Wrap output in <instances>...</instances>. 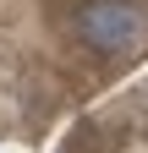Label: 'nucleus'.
I'll return each instance as SVG.
<instances>
[{
    "label": "nucleus",
    "mask_w": 148,
    "mask_h": 153,
    "mask_svg": "<svg viewBox=\"0 0 148 153\" xmlns=\"http://www.w3.org/2000/svg\"><path fill=\"white\" fill-rule=\"evenodd\" d=\"M71 33L99 60H132L148 49V6H137V0H82L71 11Z\"/></svg>",
    "instance_id": "f257e3e1"
}]
</instances>
